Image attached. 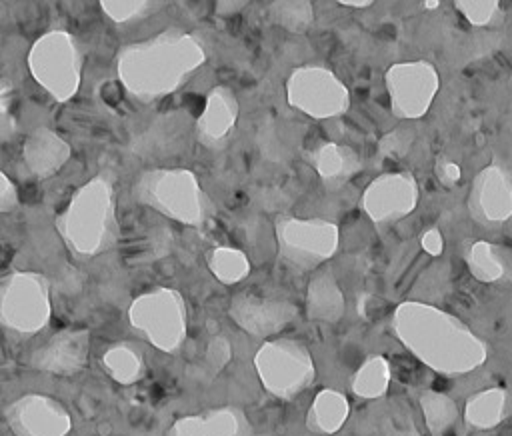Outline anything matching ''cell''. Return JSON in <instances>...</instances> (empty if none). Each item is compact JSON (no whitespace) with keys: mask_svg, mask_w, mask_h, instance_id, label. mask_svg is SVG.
Here are the masks:
<instances>
[{"mask_svg":"<svg viewBox=\"0 0 512 436\" xmlns=\"http://www.w3.org/2000/svg\"><path fill=\"white\" fill-rule=\"evenodd\" d=\"M204 62L206 48L198 34L166 28L122 46L116 54V74L132 98L154 102L176 92Z\"/></svg>","mask_w":512,"mask_h":436,"instance_id":"obj_1","label":"cell"},{"mask_svg":"<svg viewBox=\"0 0 512 436\" xmlns=\"http://www.w3.org/2000/svg\"><path fill=\"white\" fill-rule=\"evenodd\" d=\"M398 340L428 368L446 376L472 372L486 360V344L456 316L424 302L396 306Z\"/></svg>","mask_w":512,"mask_h":436,"instance_id":"obj_2","label":"cell"},{"mask_svg":"<svg viewBox=\"0 0 512 436\" xmlns=\"http://www.w3.org/2000/svg\"><path fill=\"white\" fill-rule=\"evenodd\" d=\"M54 228L66 248L78 258H94L118 242L116 192L106 174L84 182L56 216Z\"/></svg>","mask_w":512,"mask_h":436,"instance_id":"obj_3","label":"cell"},{"mask_svg":"<svg viewBox=\"0 0 512 436\" xmlns=\"http://www.w3.org/2000/svg\"><path fill=\"white\" fill-rule=\"evenodd\" d=\"M136 202L184 226H204L212 216V200L188 168H150L132 186Z\"/></svg>","mask_w":512,"mask_h":436,"instance_id":"obj_4","label":"cell"},{"mask_svg":"<svg viewBox=\"0 0 512 436\" xmlns=\"http://www.w3.org/2000/svg\"><path fill=\"white\" fill-rule=\"evenodd\" d=\"M28 70L36 84L56 102H68L82 82V48L68 30L54 28L38 36L28 50Z\"/></svg>","mask_w":512,"mask_h":436,"instance_id":"obj_5","label":"cell"},{"mask_svg":"<svg viewBox=\"0 0 512 436\" xmlns=\"http://www.w3.org/2000/svg\"><path fill=\"white\" fill-rule=\"evenodd\" d=\"M128 320L160 352L174 354L186 340V300L176 288L156 286L136 296L130 302Z\"/></svg>","mask_w":512,"mask_h":436,"instance_id":"obj_6","label":"cell"},{"mask_svg":"<svg viewBox=\"0 0 512 436\" xmlns=\"http://www.w3.org/2000/svg\"><path fill=\"white\" fill-rule=\"evenodd\" d=\"M278 258L298 270L308 272L330 260L340 244V230L324 218L278 216L274 222Z\"/></svg>","mask_w":512,"mask_h":436,"instance_id":"obj_7","label":"cell"},{"mask_svg":"<svg viewBox=\"0 0 512 436\" xmlns=\"http://www.w3.org/2000/svg\"><path fill=\"white\" fill-rule=\"evenodd\" d=\"M52 316L50 282L40 272L14 270L0 278V324L22 336L40 332Z\"/></svg>","mask_w":512,"mask_h":436,"instance_id":"obj_8","label":"cell"},{"mask_svg":"<svg viewBox=\"0 0 512 436\" xmlns=\"http://www.w3.org/2000/svg\"><path fill=\"white\" fill-rule=\"evenodd\" d=\"M254 368L262 386L280 400H292L304 392L316 376L308 348L294 338L264 342L254 356Z\"/></svg>","mask_w":512,"mask_h":436,"instance_id":"obj_9","label":"cell"},{"mask_svg":"<svg viewBox=\"0 0 512 436\" xmlns=\"http://www.w3.org/2000/svg\"><path fill=\"white\" fill-rule=\"evenodd\" d=\"M286 100L298 112L316 118H336L350 108L346 84L326 66L306 64L290 72L286 80Z\"/></svg>","mask_w":512,"mask_h":436,"instance_id":"obj_10","label":"cell"},{"mask_svg":"<svg viewBox=\"0 0 512 436\" xmlns=\"http://www.w3.org/2000/svg\"><path fill=\"white\" fill-rule=\"evenodd\" d=\"M384 84L392 114L400 120H416L430 110L440 88V76L426 60H406L386 70Z\"/></svg>","mask_w":512,"mask_h":436,"instance_id":"obj_11","label":"cell"},{"mask_svg":"<svg viewBox=\"0 0 512 436\" xmlns=\"http://www.w3.org/2000/svg\"><path fill=\"white\" fill-rule=\"evenodd\" d=\"M418 182L408 170L376 176L362 194V210L374 224H394L414 212Z\"/></svg>","mask_w":512,"mask_h":436,"instance_id":"obj_12","label":"cell"},{"mask_svg":"<svg viewBox=\"0 0 512 436\" xmlns=\"http://www.w3.org/2000/svg\"><path fill=\"white\" fill-rule=\"evenodd\" d=\"M4 418L14 436H68L72 430L68 410L56 398L36 392L12 400Z\"/></svg>","mask_w":512,"mask_h":436,"instance_id":"obj_13","label":"cell"},{"mask_svg":"<svg viewBox=\"0 0 512 436\" xmlns=\"http://www.w3.org/2000/svg\"><path fill=\"white\" fill-rule=\"evenodd\" d=\"M472 220L486 228H498L512 218V178L500 164H488L472 178L468 192Z\"/></svg>","mask_w":512,"mask_h":436,"instance_id":"obj_14","label":"cell"},{"mask_svg":"<svg viewBox=\"0 0 512 436\" xmlns=\"http://www.w3.org/2000/svg\"><path fill=\"white\" fill-rule=\"evenodd\" d=\"M228 316L246 334L266 338L284 330L298 316V308L284 298L240 292L230 298Z\"/></svg>","mask_w":512,"mask_h":436,"instance_id":"obj_15","label":"cell"},{"mask_svg":"<svg viewBox=\"0 0 512 436\" xmlns=\"http://www.w3.org/2000/svg\"><path fill=\"white\" fill-rule=\"evenodd\" d=\"M88 354H90V330L62 328L32 352L30 366L46 374L74 376L80 370H84L88 362Z\"/></svg>","mask_w":512,"mask_h":436,"instance_id":"obj_16","label":"cell"},{"mask_svg":"<svg viewBox=\"0 0 512 436\" xmlns=\"http://www.w3.org/2000/svg\"><path fill=\"white\" fill-rule=\"evenodd\" d=\"M240 106L232 88L220 84L214 86L204 100V108L196 118L194 132L204 148L220 150L228 144L238 122Z\"/></svg>","mask_w":512,"mask_h":436,"instance_id":"obj_17","label":"cell"},{"mask_svg":"<svg viewBox=\"0 0 512 436\" xmlns=\"http://www.w3.org/2000/svg\"><path fill=\"white\" fill-rule=\"evenodd\" d=\"M166 436H252V424L242 408L220 406L174 420Z\"/></svg>","mask_w":512,"mask_h":436,"instance_id":"obj_18","label":"cell"},{"mask_svg":"<svg viewBox=\"0 0 512 436\" xmlns=\"http://www.w3.org/2000/svg\"><path fill=\"white\" fill-rule=\"evenodd\" d=\"M70 156L72 148L68 140L48 126L34 128L22 144V162L38 180H46L60 172Z\"/></svg>","mask_w":512,"mask_h":436,"instance_id":"obj_19","label":"cell"},{"mask_svg":"<svg viewBox=\"0 0 512 436\" xmlns=\"http://www.w3.org/2000/svg\"><path fill=\"white\" fill-rule=\"evenodd\" d=\"M308 162L312 164L320 182L328 190L342 188L346 182H350L362 170V160H360L358 152L354 148H350L346 144H338V142H324V144L316 146L310 152Z\"/></svg>","mask_w":512,"mask_h":436,"instance_id":"obj_20","label":"cell"},{"mask_svg":"<svg viewBox=\"0 0 512 436\" xmlns=\"http://www.w3.org/2000/svg\"><path fill=\"white\" fill-rule=\"evenodd\" d=\"M344 294L332 270L316 272L306 288V314L318 322H338L344 314Z\"/></svg>","mask_w":512,"mask_h":436,"instance_id":"obj_21","label":"cell"},{"mask_svg":"<svg viewBox=\"0 0 512 436\" xmlns=\"http://www.w3.org/2000/svg\"><path fill=\"white\" fill-rule=\"evenodd\" d=\"M348 412V398L338 390L324 388L314 396L312 406L308 408L306 426L314 434H334L344 426Z\"/></svg>","mask_w":512,"mask_h":436,"instance_id":"obj_22","label":"cell"},{"mask_svg":"<svg viewBox=\"0 0 512 436\" xmlns=\"http://www.w3.org/2000/svg\"><path fill=\"white\" fill-rule=\"evenodd\" d=\"M510 256L504 248L486 242V240H474L468 244L464 260L470 270V274L480 282H498L508 274V260Z\"/></svg>","mask_w":512,"mask_h":436,"instance_id":"obj_23","label":"cell"},{"mask_svg":"<svg viewBox=\"0 0 512 436\" xmlns=\"http://www.w3.org/2000/svg\"><path fill=\"white\" fill-rule=\"evenodd\" d=\"M506 390L504 388H486L468 398L464 406V418L474 428H494L504 420L506 414Z\"/></svg>","mask_w":512,"mask_h":436,"instance_id":"obj_24","label":"cell"},{"mask_svg":"<svg viewBox=\"0 0 512 436\" xmlns=\"http://www.w3.org/2000/svg\"><path fill=\"white\" fill-rule=\"evenodd\" d=\"M100 362H102V368L106 370V374L124 386L138 382L144 374V360H142L140 352L126 342L110 346L102 354Z\"/></svg>","mask_w":512,"mask_h":436,"instance_id":"obj_25","label":"cell"},{"mask_svg":"<svg viewBox=\"0 0 512 436\" xmlns=\"http://www.w3.org/2000/svg\"><path fill=\"white\" fill-rule=\"evenodd\" d=\"M206 262H208L212 276L218 282L228 284V286L242 282L252 270L248 256L240 248H234V246L212 248L206 256Z\"/></svg>","mask_w":512,"mask_h":436,"instance_id":"obj_26","label":"cell"},{"mask_svg":"<svg viewBox=\"0 0 512 436\" xmlns=\"http://www.w3.org/2000/svg\"><path fill=\"white\" fill-rule=\"evenodd\" d=\"M390 384V364L384 356H370L362 362V366L352 376V392L358 398L374 400L386 394Z\"/></svg>","mask_w":512,"mask_h":436,"instance_id":"obj_27","label":"cell"},{"mask_svg":"<svg viewBox=\"0 0 512 436\" xmlns=\"http://www.w3.org/2000/svg\"><path fill=\"white\" fill-rule=\"evenodd\" d=\"M266 12L270 22L292 34L306 32L314 22V6L308 0H276Z\"/></svg>","mask_w":512,"mask_h":436,"instance_id":"obj_28","label":"cell"},{"mask_svg":"<svg viewBox=\"0 0 512 436\" xmlns=\"http://www.w3.org/2000/svg\"><path fill=\"white\" fill-rule=\"evenodd\" d=\"M420 406L424 412V420L430 432L440 434L446 428H450L454 424V420L458 418V408L454 404L452 398H448L442 392L436 390H426L420 396Z\"/></svg>","mask_w":512,"mask_h":436,"instance_id":"obj_29","label":"cell"},{"mask_svg":"<svg viewBox=\"0 0 512 436\" xmlns=\"http://www.w3.org/2000/svg\"><path fill=\"white\" fill-rule=\"evenodd\" d=\"M162 2L150 0H102L100 10L116 24H126L132 20L146 18L150 12L162 8Z\"/></svg>","mask_w":512,"mask_h":436,"instance_id":"obj_30","label":"cell"},{"mask_svg":"<svg viewBox=\"0 0 512 436\" xmlns=\"http://www.w3.org/2000/svg\"><path fill=\"white\" fill-rule=\"evenodd\" d=\"M454 8L472 26H492L502 20V8L498 0H456Z\"/></svg>","mask_w":512,"mask_h":436,"instance_id":"obj_31","label":"cell"},{"mask_svg":"<svg viewBox=\"0 0 512 436\" xmlns=\"http://www.w3.org/2000/svg\"><path fill=\"white\" fill-rule=\"evenodd\" d=\"M414 130L408 126H398L390 132H386L380 140H378V152L386 158H402L408 154V150L414 144Z\"/></svg>","mask_w":512,"mask_h":436,"instance_id":"obj_32","label":"cell"},{"mask_svg":"<svg viewBox=\"0 0 512 436\" xmlns=\"http://www.w3.org/2000/svg\"><path fill=\"white\" fill-rule=\"evenodd\" d=\"M232 360V344L226 336H212L206 344V350H204V368L210 376L218 374L228 362Z\"/></svg>","mask_w":512,"mask_h":436,"instance_id":"obj_33","label":"cell"},{"mask_svg":"<svg viewBox=\"0 0 512 436\" xmlns=\"http://www.w3.org/2000/svg\"><path fill=\"white\" fill-rule=\"evenodd\" d=\"M12 104H14V88L10 80L0 76V138H8L16 130Z\"/></svg>","mask_w":512,"mask_h":436,"instance_id":"obj_34","label":"cell"},{"mask_svg":"<svg viewBox=\"0 0 512 436\" xmlns=\"http://www.w3.org/2000/svg\"><path fill=\"white\" fill-rule=\"evenodd\" d=\"M434 174H436V178L440 180V184L446 186V188H452V186L458 184L460 178H462L460 166H458L454 160L444 158V156L436 160V164H434Z\"/></svg>","mask_w":512,"mask_h":436,"instance_id":"obj_35","label":"cell"},{"mask_svg":"<svg viewBox=\"0 0 512 436\" xmlns=\"http://www.w3.org/2000/svg\"><path fill=\"white\" fill-rule=\"evenodd\" d=\"M18 188L10 176L0 170V212H12L18 206Z\"/></svg>","mask_w":512,"mask_h":436,"instance_id":"obj_36","label":"cell"},{"mask_svg":"<svg viewBox=\"0 0 512 436\" xmlns=\"http://www.w3.org/2000/svg\"><path fill=\"white\" fill-rule=\"evenodd\" d=\"M420 244H422L424 252L430 254V256H440L444 252V236L438 228L426 230L420 238Z\"/></svg>","mask_w":512,"mask_h":436,"instance_id":"obj_37","label":"cell"},{"mask_svg":"<svg viewBox=\"0 0 512 436\" xmlns=\"http://www.w3.org/2000/svg\"><path fill=\"white\" fill-rule=\"evenodd\" d=\"M338 4H342V6H350V8H368V6H372V0H362V2H352V0H338Z\"/></svg>","mask_w":512,"mask_h":436,"instance_id":"obj_38","label":"cell"},{"mask_svg":"<svg viewBox=\"0 0 512 436\" xmlns=\"http://www.w3.org/2000/svg\"><path fill=\"white\" fill-rule=\"evenodd\" d=\"M244 6H246V4H244V2H232V4H228V2H222V4H218V6H216V10H218V12H220V10H224V8H226V10H232V12H238V10H242V8H244Z\"/></svg>","mask_w":512,"mask_h":436,"instance_id":"obj_39","label":"cell"},{"mask_svg":"<svg viewBox=\"0 0 512 436\" xmlns=\"http://www.w3.org/2000/svg\"><path fill=\"white\" fill-rule=\"evenodd\" d=\"M424 6H426V8H438L440 2H438V0H432V2H424Z\"/></svg>","mask_w":512,"mask_h":436,"instance_id":"obj_40","label":"cell"}]
</instances>
